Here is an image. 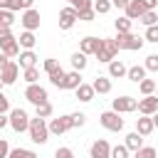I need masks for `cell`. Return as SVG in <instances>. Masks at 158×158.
<instances>
[{
  "label": "cell",
  "instance_id": "obj_17",
  "mask_svg": "<svg viewBox=\"0 0 158 158\" xmlns=\"http://www.w3.org/2000/svg\"><path fill=\"white\" fill-rule=\"evenodd\" d=\"M128 74V69H126V64L121 62V59H114V62H109V77H114V79H121V77H126Z\"/></svg>",
  "mask_w": 158,
  "mask_h": 158
},
{
  "label": "cell",
  "instance_id": "obj_35",
  "mask_svg": "<svg viewBox=\"0 0 158 158\" xmlns=\"http://www.w3.org/2000/svg\"><path fill=\"white\" fill-rule=\"evenodd\" d=\"M15 22V12L12 10H2V17H0V27H10Z\"/></svg>",
  "mask_w": 158,
  "mask_h": 158
},
{
  "label": "cell",
  "instance_id": "obj_29",
  "mask_svg": "<svg viewBox=\"0 0 158 158\" xmlns=\"http://www.w3.org/2000/svg\"><path fill=\"white\" fill-rule=\"evenodd\" d=\"M7 158H37V153L30 151V148H12Z\"/></svg>",
  "mask_w": 158,
  "mask_h": 158
},
{
  "label": "cell",
  "instance_id": "obj_11",
  "mask_svg": "<svg viewBox=\"0 0 158 158\" xmlns=\"http://www.w3.org/2000/svg\"><path fill=\"white\" fill-rule=\"evenodd\" d=\"M156 111H158V96L156 94H151V96H146V99L138 101V114L141 116H153Z\"/></svg>",
  "mask_w": 158,
  "mask_h": 158
},
{
  "label": "cell",
  "instance_id": "obj_49",
  "mask_svg": "<svg viewBox=\"0 0 158 158\" xmlns=\"http://www.w3.org/2000/svg\"><path fill=\"white\" fill-rule=\"evenodd\" d=\"M7 123H10V118H5V116L0 114V128H2V126H7Z\"/></svg>",
  "mask_w": 158,
  "mask_h": 158
},
{
  "label": "cell",
  "instance_id": "obj_14",
  "mask_svg": "<svg viewBox=\"0 0 158 158\" xmlns=\"http://www.w3.org/2000/svg\"><path fill=\"white\" fill-rule=\"evenodd\" d=\"M123 10H126V17H128V20H141L143 12H146V7H143L141 0H128V5H126Z\"/></svg>",
  "mask_w": 158,
  "mask_h": 158
},
{
  "label": "cell",
  "instance_id": "obj_32",
  "mask_svg": "<svg viewBox=\"0 0 158 158\" xmlns=\"http://www.w3.org/2000/svg\"><path fill=\"white\" fill-rule=\"evenodd\" d=\"M109 10H111V0H96L94 2V12L96 15H106Z\"/></svg>",
  "mask_w": 158,
  "mask_h": 158
},
{
  "label": "cell",
  "instance_id": "obj_53",
  "mask_svg": "<svg viewBox=\"0 0 158 158\" xmlns=\"http://www.w3.org/2000/svg\"><path fill=\"white\" fill-rule=\"evenodd\" d=\"M156 12H158V10H156Z\"/></svg>",
  "mask_w": 158,
  "mask_h": 158
},
{
  "label": "cell",
  "instance_id": "obj_10",
  "mask_svg": "<svg viewBox=\"0 0 158 158\" xmlns=\"http://www.w3.org/2000/svg\"><path fill=\"white\" fill-rule=\"evenodd\" d=\"M47 126H49V133L62 136L64 131H69V128H72V116H59V118H52Z\"/></svg>",
  "mask_w": 158,
  "mask_h": 158
},
{
  "label": "cell",
  "instance_id": "obj_30",
  "mask_svg": "<svg viewBox=\"0 0 158 158\" xmlns=\"http://www.w3.org/2000/svg\"><path fill=\"white\" fill-rule=\"evenodd\" d=\"M131 22H133V20H128L126 15L118 17V20L114 22V25H116V32H118V35H121V32H131Z\"/></svg>",
  "mask_w": 158,
  "mask_h": 158
},
{
  "label": "cell",
  "instance_id": "obj_28",
  "mask_svg": "<svg viewBox=\"0 0 158 158\" xmlns=\"http://www.w3.org/2000/svg\"><path fill=\"white\" fill-rule=\"evenodd\" d=\"M35 116H40V118H49V116H52V104H49V101L37 104V106H35Z\"/></svg>",
  "mask_w": 158,
  "mask_h": 158
},
{
  "label": "cell",
  "instance_id": "obj_19",
  "mask_svg": "<svg viewBox=\"0 0 158 158\" xmlns=\"http://www.w3.org/2000/svg\"><path fill=\"white\" fill-rule=\"evenodd\" d=\"M84 81H81V72H67V79H64V89H79Z\"/></svg>",
  "mask_w": 158,
  "mask_h": 158
},
{
  "label": "cell",
  "instance_id": "obj_1",
  "mask_svg": "<svg viewBox=\"0 0 158 158\" xmlns=\"http://www.w3.org/2000/svg\"><path fill=\"white\" fill-rule=\"evenodd\" d=\"M30 141L32 143H37V146H44L47 143V138H49V126L44 123V118H40V116H35V118H30Z\"/></svg>",
  "mask_w": 158,
  "mask_h": 158
},
{
  "label": "cell",
  "instance_id": "obj_9",
  "mask_svg": "<svg viewBox=\"0 0 158 158\" xmlns=\"http://www.w3.org/2000/svg\"><path fill=\"white\" fill-rule=\"evenodd\" d=\"M20 22H22V27L27 30V32H35L37 27H40V12L32 7V10H25L22 12V17H20Z\"/></svg>",
  "mask_w": 158,
  "mask_h": 158
},
{
  "label": "cell",
  "instance_id": "obj_13",
  "mask_svg": "<svg viewBox=\"0 0 158 158\" xmlns=\"http://www.w3.org/2000/svg\"><path fill=\"white\" fill-rule=\"evenodd\" d=\"M17 74H20V64L17 62H7L2 67V72H0V77H2L5 84H15L17 81Z\"/></svg>",
  "mask_w": 158,
  "mask_h": 158
},
{
  "label": "cell",
  "instance_id": "obj_26",
  "mask_svg": "<svg viewBox=\"0 0 158 158\" xmlns=\"http://www.w3.org/2000/svg\"><path fill=\"white\" fill-rule=\"evenodd\" d=\"M64 79H67V72H64L62 67H59L57 72H52V74H49V81H52L54 86H59V89H64Z\"/></svg>",
  "mask_w": 158,
  "mask_h": 158
},
{
  "label": "cell",
  "instance_id": "obj_38",
  "mask_svg": "<svg viewBox=\"0 0 158 158\" xmlns=\"http://www.w3.org/2000/svg\"><path fill=\"white\" fill-rule=\"evenodd\" d=\"M72 116V128H79V126H84L86 123V116L81 114V111H77V114H69Z\"/></svg>",
  "mask_w": 158,
  "mask_h": 158
},
{
  "label": "cell",
  "instance_id": "obj_23",
  "mask_svg": "<svg viewBox=\"0 0 158 158\" xmlns=\"http://www.w3.org/2000/svg\"><path fill=\"white\" fill-rule=\"evenodd\" d=\"M126 77H128L131 81L141 84V81L146 79V67H138V64H136V67H128V74H126Z\"/></svg>",
  "mask_w": 158,
  "mask_h": 158
},
{
  "label": "cell",
  "instance_id": "obj_8",
  "mask_svg": "<svg viewBox=\"0 0 158 158\" xmlns=\"http://www.w3.org/2000/svg\"><path fill=\"white\" fill-rule=\"evenodd\" d=\"M77 20H79V12H77L72 5H69V7H64V10L59 12V30H72Z\"/></svg>",
  "mask_w": 158,
  "mask_h": 158
},
{
  "label": "cell",
  "instance_id": "obj_4",
  "mask_svg": "<svg viewBox=\"0 0 158 158\" xmlns=\"http://www.w3.org/2000/svg\"><path fill=\"white\" fill-rule=\"evenodd\" d=\"M10 126H12V131H17V133L27 131V128H30V116H27V111H25V109H12V111H10Z\"/></svg>",
  "mask_w": 158,
  "mask_h": 158
},
{
  "label": "cell",
  "instance_id": "obj_48",
  "mask_svg": "<svg viewBox=\"0 0 158 158\" xmlns=\"http://www.w3.org/2000/svg\"><path fill=\"white\" fill-rule=\"evenodd\" d=\"M111 2H114L116 7H126V5H128V0H111Z\"/></svg>",
  "mask_w": 158,
  "mask_h": 158
},
{
  "label": "cell",
  "instance_id": "obj_34",
  "mask_svg": "<svg viewBox=\"0 0 158 158\" xmlns=\"http://www.w3.org/2000/svg\"><path fill=\"white\" fill-rule=\"evenodd\" d=\"M156 156H158V153H156V148H153V146H143L141 151H136V153H133V158H156Z\"/></svg>",
  "mask_w": 158,
  "mask_h": 158
},
{
  "label": "cell",
  "instance_id": "obj_5",
  "mask_svg": "<svg viewBox=\"0 0 158 158\" xmlns=\"http://www.w3.org/2000/svg\"><path fill=\"white\" fill-rule=\"evenodd\" d=\"M99 121H101V126H104L106 131H121V128H123V118H121V114H116L114 109H111V111H104V114L99 116Z\"/></svg>",
  "mask_w": 158,
  "mask_h": 158
},
{
  "label": "cell",
  "instance_id": "obj_7",
  "mask_svg": "<svg viewBox=\"0 0 158 158\" xmlns=\"http://www.w3.org/2000/svg\"><path fill=\"white\" fill-rule=\"evenodd\" d=\"M25 99L30 101V104H44L47 101V89L44 86H40V84H30L27 89H25Z\"/></svg>",
  "mask_w": 158,
  "mask_h": 158
},
{
  "label": "cell",
  "instance_id": "obj_22",
  "mask_svg": "<svg viewBox=\"0 0 158 158\" xmlns=\"http://www.w3.org/2000/svg\"><path fill=\"white\" fill-rule=\"evenodd\" d=\"M74 94H77V99H79V101H91L96 91H94V86H91V84H81L79 89H74Z\"/></svg>",
  "mask_w": 158,
  "mask_h": 158
},
{
  "label": "cell",
  "instance_id": "obj_44",
  "mask_svg": "<svg viewBox=\"0 0 158 158\" xmlns=\"http://www.w3.org/2000/svg\"><path fill=\"white\" fill-rule=\"evenodd\" d=\"M7 111H10V99L0 91V114H7Z\"/></svg>",
  "mask_w": 158,
  "mask_h": 158
},
{
  "label": "cell",
  "instance_id": "obj_54",
  "mask_svg": "<svg viewBox=\"0 0 158 158\" xmlns=\"http://www.w3.org/2000/svg\"><path fill=\"white\" fill-rule=\"evenodd\" d=\"M156 96H158V94H156Z\"/></svg>",
  "mask_w": 158,
  "mask_h": 158
},
{
  "label": "cell",
  "instance_id": "obj_31",
  "mask_svg": "<svg viewBox=\"0 0 158 158\" xmlns=\"http://www.w3.org/2000/svg\"><path fill=\"white\" fill-rule=\"evenodd\" d=\"M141 22H143L146 27H153V25L158 22V12H156V10H148V12H143V17H141Z\"/></svg>",
  "mask_w": 158,
  "mask_h": 158
},
{
  "label": "cell",
  "instance_id": "obj_27",
  "mask_svg": "<svg viewBox=\"0 0 158 158\" xmlns=\"http://www.w3.org/2000/svg\"><path fill=\"white\" fill-rule=\"evenodd\" d=\"M138 89H141V94H143V96H151V94L158 89V84H156V79H143V81L138 84Z\"/></svg>",
  "mask_w": 158,
  "mask_h": 158
},
{
  "label": "cell",
  "instance_id": "obj_12",
  "mask_svg": "<svg viewBox=\"0 0 158 158\" xmlns=\"http://www.w3.org/2000/svg\"><path fill=\"white\" fill-rule=\"evenodd\" d=\"M91 158H111V146H109V141L106 138H96L94 143H91Z\"/></svg>",
  "mask_w": 158,
  "mask_h": 158
},
{
  "label": "cell",
  "instance_id": "obj_3",
  "mask_svg": "<svg viewBox=\"0 0 158 158\" xmlns=\"http://www.w3.org/2000/svg\"><path fill=\"white\" fill-rule=\"evenodd\" d=\"M116 54H118L116 40H109V37H106V40H101V47H99V52H96L94 57H96L99 62H106V64H109V62L116 59Z\"/></svg>",
  "mask_w": 158,
  "mask_h": 158
},
{
  "label": "cell",
  "instance_id": "obj_47",
  "mask_svg": "<svg viewBox=\"0 0 158 158\" xmlns=\"http://www.w3.org/2000/svg\"><path fill=\"white\" fill-rule=\"evenodd\" d=\"M7 62H10V59H7V57H5V54H2V52H0V72H2V67H5V64H7Z\"/></svg>",
  "mask_w": 158,
  "mask_h": 158
},
{
  "label": "cell",
  "instance_id": "obj_52",
  "mask_svg": "<svg viewBox=\"0 0 158 158\" xmlns=\"http://www.w3.org/2000/svg\"><path fill=\"white\" fill-rule=\"evenodd\" d=\"M0 17H2V10H0Z\"/></svg>",
  "mask_w": 158,
  "mask_h": 158
},
{
  "label": "cell",
  "instance_id": "obj_2",
  "mask_svg": "<svg viewBox=\"0 0 158 158\" xmlns=\"http://www.w3.org/2000/svg\"><path fill=\"white\" fill-rule=\"evenodd\" d=\"M143 37H138V35H133V32H121V35H116V47L118 49H128V52H136V49H141L143 47Z\"/></svg>",
  "mask_w": 158,
  "mask_h": 158
},
{
  "label": "cell",
  "instance_id": "obj_43",
  "mask_svg": "<svg viewBox=\"0 0 158 158\" xmlns=\"http://www.w3.org/2000/svg\"><path fill=\"white\" fill-rule=\"evenodd\" d=\"M94 17H96L94 7H91V10H81V12H79V20H81V22H91Z\"/></svg>",
  "mask_w": 158,
  "mask_h": 158
},
{
  "label": "cell",
  "instance_id": "obj_33",
  "mask_svg": "<svg viewBox=\"0 0 158 158\" xmlns=\"http://www.w3.org/2000/svg\"><path fill=\"white\" fill-rule=\"evenodd\" d=\"M69 5H72L77 12H81V10H91V7H94L91 0H69Z\"/></svg>",
  "mask_w": 158,
  "mask_h": 158
},
{
  "label": "cell",
  "instance_id": "obj_51",
  "mask_svg": "<svg viewBox=\"0 0 158 158\" xmlns=\"http://www.w3.org/2000/svg\"><path fill=\"white\" fill-rule=\"evenodd\" d=\"M2 86H5V81H2V77H0V89H2Z\"/></svg>",
  "mask_w": 158,
  "mask_h": 158
},
{
  "label": "cell",
  "instance_id": "obj_36",
  "mask_svg": "<svg viewBox=\"0 0 158 158\" xmlns=\"http://www.w3.org/2000/svg\"><path fill=\"white\" fill-rule=\"evenodd\" d=\"M37 79H40V72H37V67H30V69H25V81H27V84H37Z\"/></svg>",
  "mask_w": 158,
  "mask_h": 158
},
{
  "label": "cell",
  "instance_id": "obj_46",
  "mask_svg": "<svg viewBox=\"0 0 158 158\" xmlns=\"http://www.w3.org/2000/svg\"><path fill=\"white\" fill-rule=\"evenodd\" d=\"M141 2H143L146 12H148V10H158V0H141Z\"/></svg>",
  "mask_w": 158,
  "mask_h": 158
},
{
  "label": "cell",
  "instance_id": "obj_41",
  "mask_svg": "<svg viewBox=\"0 0 158 158\" xmlns=\"http://www.w3.org/2000/svg\"><path fill=\"white\" fill-rule=\"evenodd\" d=\"M57 69H59V62H57V59H52V57L44 59V72H47V74H52V72H57Z\"/></svg>",
  "mask_w": 158,
  "mask_h": 158
},
{
  "label": "cell",
  "instance_id": "obj_18",
  "mask_svg": "<svg viewBox=\"0 0 158 158\" xmlns=\"http://www.w3.org/2000/svg\"><path fill=\"white\" fill-rule=\"evenodd\" d=\"M123 146H126L128 151H133V153H136V151H141V148H143V136H141L138 131H133V133H128V136H126V143H123Z\"/></svg>",
  "mask_w": 158,
  "mask_h": 158
},
{
  "label": "cell",
  "instance_id": "obj_39",
  "mask_svg": "<svg viewBox=\"0 0 158 158\" xmlns=\"http://www.w3.org/2000/svg\"><path fill=\"white\" fill-rule=\"evenodd\" d=\"M146 42H156L158 44V25H153V27H146V37H143Z\"/></svg>",
  "mask_w": 158,
  "mask_h": 158
},
{
  "label": "cell",
  "instance_id": "obj_40",
  "mask_svg": "<svg viewBox=\"0 0 158 158\" xmlns=\"http://www.w3.org/2000/svg\"><path fill=\"white\" fill-rule=\"evenodd\" d=\"M111 158H128V148L126 146H114L111 148Z\"/></svg>",
  "mask_w": 158,
  "mask_h": 158
},
{
  "label": "cell",
  "instance_id": "obj_20",
  "mask_svg": "<svg viewBox=\"0 0 158 158\" xmlns=\"http://www.w3.org/2000/svg\"><path fill=\"white\" fill-rule=\"evenodd\" d=\"M91 86H94L96 94H109V91H111V79H109V77H96V79L91 81Z\"/></svg>",
  "mask_w": 158,
  "mask_h": 158
},
{
  "label": "cell",
  "instance_id": "obj_45",
  "mask_svg": "<svg viewBox=\"0 0 158 158\" xmlns=\"http://www.w3.org/2000/svg\"><path fill=\"white\" fill-rule=\"evenodd\" d=\"M10 151H12V148L7 146V141H5V138H0V158H7V156H10Z\"/></svg>",
  "mask_w": 158,
  "mask_h": 158
},
{
  "label": "cell",
  "instance_id": "obj_50",
  "mask_svg": "<svg viewBox=\"0 0 158 158\" xmlns=\"http://www.w3.org/2000/svg\"><path fill=\"white\" fill-rule=\"evenodd\" d=\"M151 118H153V126H156V128H158V111H156V114H153V116H151Z\"/></svg>",
  "mask_w": 158,
  "mask_h": 158
},
{
  "label": "cell",
  "instance_id": "obj_24",
  "mask_svg": "<svg viewBox=\"0 0 158 158\" xmlns=\"http://www.w3.org/2000/svg\"><path fill=\"white\" fill-rule=\"evenodd\" d=\"M17 42H20V47H25V49H32L35 47V42H37V37H35V32H22L20 37H17Z\"/></svg>",
  "mask_w": 158,
  "mask_h": 158
},
{
  "label": "cell",
  "instance_id": "obj_6",
  "mask_svg": "<svg viewBox=\"0 0 158 158\" xmlns=\"http://www.w3.org/2000/svg\"><path fill=\"white\" fill-rule=\"evenodd\" d=\"M114 111L116 114H131V111H138V99H133V96H118V99H114Z\"/></svg>",
  "mask_w": 158,
  "mask_h": 158
},
{
  "label": "cell",
  "instance_id": "obj_15",
  "mask_svg": "<svg viewBox=\"0 0 158 158\" xmlns=\"http://www.w3.org/2000/svg\"><path fill=\"white\" fill-rule=\"evenodd\" d=\"M99 47H101V40H99V37H84V40L79 42V52H81V54H96Z\"/></svg>",
  "mask_w": 158,
  "mask_h": 158
},
{
  "label": "cell",
  "instance_id": "obj_25",
  "mask_svg": "<svg viewBox=\"0 0 158 158\" xmlns=\"http://www.w3.org/2000/svg\"><path fill=\"white\" fill-rule=\"evenodd\" d=\"M69 62H72V67H74V72H81V69L86 67V54H81V52H74Z\"/></svg>",
  "mask_w": 158,
  "mask_h": 158
},
{
  "label": "cell",
  "instance_id": "obj_21",
  "mask_svg": "<svg viewBox=\"0 0 158 158\" xmlns=\"http://www.w3.org/2000/svg\"><path fill=\"white\" fill-rule=\"evenodd\" d=\"M35 64H37V54H35L32 49L20 52V67H22V69H30V67H35Z\"/></svg>",
  "mask_w": 158,
  "mask_h": 158
},
{
  "label": "cell",
  "instance_id": "obj_42",
  "mask_svg": "<svg viewBox=\"0 0 158 158\" xmlns=\"http://www.w3.org/2000/svg\"><path fill=\"white\" fill-rule=\"evenodd\" d=\"M54 158H74V153H72V148L62 146V148H57V151H54Z\"/></svg>",
  "mask_w": 158,
  "mask_h": 158
},
{
  "label": "cell",
  "instance_id": "obj_16",
  "mask_svg": "<svg viewBox=\"0 0 158 158\" xmlns=\"http://www.w3.org/2000/svg\"><path fill=\"white\" fill-rule=\"evenodd\" d=\"M153 118L151 116H141V118H136V131L141 133V136H151L153 133Z\"/></svg>",
  "mask_w": 158,
  "mask_h": 158
},
{
  "label": "cell",
  "instance_id": "obj_37",
  "mask_svg": "<svg viewBox=\"0 0 158 158\" xmlns=\"http://www.w3.org/2000/svg\"><path fill=\"white\" fill-rule=\"evenodd\" d=\"M143 67H146V72H158V54H148Z\"/></svg>",
  "mask_w": 158,
  "mask_h": 158
}]
</instances>
